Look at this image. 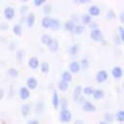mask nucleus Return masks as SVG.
Wrapping results in <instances>:
<instances>
[{"mask_svg":"<svg viewBox=\"0 0 124 124\" xmlns=\"http://www.w3.org/2000/svg\"><path fill=\"white\" fill-rule=\"evenodd\" d=\"M72 112L70 109L66 108V109H61L60 112H59V119L61 122L63 123H67V122H70L71 119H72Z\"/></svg>","mask_w":124,"mask_h":124,"instance_id":"nucleus-1","label":"nucleus"},{"mask_svg":"<svg viewBox=\"0 0 124 124\" xmlns=\"http://www.w3.org/2000/svg\"><path fill=\"white\" fill-rule=\"evenodd\" d=\"M90 38L95 41V42H100L104 40V36H103V32L100 28H96L90 31Z\"/></svg>","mask_w":124,"mask_h":124,"instance_id":"nucleus-2","label":"nucleus"},{"mask_svg":"<svg viewBox=\"0 0 124 124\" xmlns=\"http://www.w3.org/2000/svg\"><path fill=\"white\" fill-rule=\"evenodd\" d=\"M108 73H107L106 70H100V71H98L97 74H96V76H95V79L99 83H102V82L106 81L108 79Z\"/></svg>","mask_w":124,"mask_h":124,"instance_id":"nucleus-3","label":"nucleus"},{"mask_svg":"<svg viewBox=\"0 0 124 124\" xmlns=\"http://www.w3.org/2000/svg\"><path fill=\"white\" fill-rule=\"evenodd\" d=\"M4 16H5V18L8 19V20L13 19V18L16 16V11H15V9H14L13 7H11V6L6 7V8L4 9Z\"/></svg>","mask_w":124,"mask_h":124,"instance_id":"nucleus-4","label":"nucleus"},{"mask_svg":"<svg viewBox=\"0 0 124 124\" xmlns=\"http://www.w3.org/2000/svg\"><path fill=\"white\" fill-rule=\"evenodd\" d=\"M38 86V80L36 78L34 77H30L27 78L26 80V87L29 89V90H34L36 89Z\"/></svg>","mask_w":124,"mask_h":124,"instance_id":"nucleus-5","label":"nucleus"},{"mask_svg":"<svg viewBox=\"0 0 124 124\" xmlns=\"http://www.w3.org/2000/svg\"><path fill=\"white\" fill-rule=\"evenodd\" d=\"M101 14V9L98 5H91L88 7V15L90 16H98Z\"/></svg>","mask_w":124,"mask_h":124,"instance_id":"nucleus-6","label":"nucleus"},{"mask_svg":"<svg viewBox=\"0 0 124 124\" xmlns=\"http://www.w3.org/2000/svg\"><path fill=\"white\" fill-rule=\"evenodd\" d=\"M81 107H82V109L84 111H88V112H91V111H95L96 110V106L94 104H92L90 101H87L85 100L82 104H81Z\"/></svg>","mask_w":124,"mask_h":124,"instance_id":"nucleus-7","label":"nucleus"},{"mask_svg":"<svg viewBox=\"0 0 124 124\" xmlns=\"http://www.w3.org/2000/svg\"><path fill=\"white\" fill-rule=\"evenodd\" d=\"M111 75L115 79H119L123 76V70L120 66H114L111 69Z\"/></svg>","mask_w":124,"mask_h":124,"instance_id":"nucleus-8","label":"nucleus"},{"mask_svg":"<svg viewBox=\"0 0 124 124\" xmlns=\"http://www.w3.org/2000/svg\"><path fill=\"white\" fill-rule=\"evenodd\" d=\"M18 94H19V97L21 100H26L30 97V90L26 86H21L19 88Z\"/></svg>","mask_w":124,"mask_h":124,"instance_id":"nucleus-9","label":"nucleus"},{"mask_svg":"<svg viewBox=\"0 0 124 124\" xmlns=\"http://www.w3.org/2000/svg\"><path fill=\"white\" fill-rule=\"evenodd\" d=\"M46 46H47L48 49H49L50 51H52V52L57 51L58 48H59V43H58V41L55 40V39H52V38H51V40L48 42V44H47Z\"/></svg>","mask_w":124,"mask_h":124,"instance_id":"nucleus-10","label":"nucleus"},{"mask_svg":"<svg viewBox=\"0 0 124 124\" xmlns=\"http://www.w3.org/2000/svg\"><path fill=\"white\" fill-rule=\"evenodd\" d=\"M35 19H36V17H35V14L34 13H28L27 14V16H26V18H25V21H26V24H27V26L29 27V28H31V27H33L34 26V24H35Z\"/></svg>","mask_w":124,"mask_h":124,"instance_id":"nucleus-11","label":"nucleus"},{"mask_svg":"<svg viewBox=\"0 0 124 124\" xmlns=\"http://www.w3.org/2000/svg\"><path fill=\"white\" fill-rule=\"evenodd\" d=\"M69 72L72 74V73H78L80 71V67H79V63L78 61L77 60H74L72 61L70 64H69Z\"/></svg>","mask_w":124,"mask_h":124,"instance_id":"nucleus-12","label":"nucleus"},{"mask_svg":"<svg viewBox=\"0 0 124 124\" xmlns=\"http://www.w3.org/2000/svg\"><path fill=\"white\" fill-rule=\"evenodd\" d=\"M51 104H52V107L57 109L59 108V96H58V93L56 90H53L52 91V97H51Z\"/></svg>","mask_w":124,"mask_h":124,"instance_id":"nucleus-13","label":"nucleus"},{"mask_svg":"<svg viewBox=\"0 0 124 124\" xmlns=\"http://www.w3.org/2000/svg\"><path fill=\"white\" fill-rule=\"evenodd\" d=\"M60 27H61V21L56 17H51L49 28H51L53 31H56V30L60 29Z\"/></svg>","mask_w":124,"mask_h":124,"instance_id":"nucleus-14","label":"nucleus"},{"mask_svg":"<svg viewBox=\"0 0 124 124\" xmlns=\"http://www.w3.org/2000/svg\"><path fill=\"white\" fill-rule=\"evenodd\" d=\"M39 64H40L39 59H38V57H36V56L30 57L29 60H28V66H29V68H31V69H37V68L39 67Z\"/></svg>","mask_w":124,"mask_h":124,"instance_id":"nucleus-15","label":"nucleus"},{"mask_svg":"<svg viewBox=\"0 0 124 124\" xmlns=\"http://www.w3.org/2000/svg\"><path fill=\"white\" fill-rule=\"evenodd\" d=\"M92 95H93V98H94V99L100 100V99L104 98V96H105V91H104L103 89H101V88H94Z\"/></svg>","mask_w":124,"mask_h":124,"instance_id":"nucleus-16","label":"nucleus"},{"mask_svg":"<svg viewBox=\"0 0 124 124\" xmlns=\"http://www.w3.org/2000/svg\"><path fill=\"white\" fill-rule=\"evenodd\" d=\"M81 90H82V87L80 85H78V86L75 87V89L73 91V100H74V102H78V99L80 97V95H82Z\"/></svg>","mask_w":124,"mask_h":124,"instance_id":"nucleus-17","label":"nucleus"},{"mask_svg":"<svg viewBox=\"0 0 124 124\" xmlns=\"http://www.w3.org/2000/svg\"><path fill=\"white\" fill-rule=\"evenodd\" d=\"M30 111H31V106L29 104H23L21 106V108H20V113H21V115L23 117L28 116L29 113H30Z\"/></svg>","mask_w":124,"mask_h":124,"instance_id":"nucleus-18","label":"nucleus"},{"mask_svg":"<svg viewBox=\"0 0 124 124\" xmlns=\"http://www.w3.org/2000/svg\"><path fill=\"white\" fill-rule=\"evenodd\" d=\"M79 51V45L78 44H73L69 48H68V53L72 56L78 54V52Z\"/></svg>","mask_w":124,"mask_h":124,"instance_id":"nucleus-19","label":"nucleus"},{"mask_svg":"<svg viewBox=\"0 0 124 124\" xmlns=\"http://www.w3.org/2000/svg\"><path fill=\"white\" fill-rule=\"evenodd\" d=\"M72 79H73V76H72V74L69 71H64L62 73V75H61V80L66 81V82L69 83V82L72 81Z\"/></svg>","mask_w":124,"mask_h":124,"instance_id":"nucleus-20","label":"nucleus"},{"mask_svg":"<svg viewBox=\"0 0 124 124\" xmlns=\"http://www.w3.org/2000/svg\"><path fill=\"white\" fill-rule=\"evenodd\" d=\"M75 25H76V23H75L74 21H72L71 19H68V20H66L65 23H64V29H65L66 31H68V32H73Z\"/></svg>","mask_w":124,"mask_h":124,"instance_id":"nucleus-21","label":"nucleus"},{"mask_svg":"<svg viewBox=\"0 0 124 124\" xmlns=\"http://www.w3.org/2000/svg\"><path fill=\"white\" fill-rule=\"evenodd\" d=\"M50 20H51V17L48 16H45L43 18H42V21H41V24L44 28H49L50 26Z\"/></svg>","mask_w":124,"mask_h":124,"instance_id":"nucleus-22","label":"nucleus"},{"mask_svg":"<svg viewBox=\"0 0 124 124\" xmlns=\"http://www.w3.org/2000/svg\"><path fill=\"white\" fill-rule=\"evenodd\" d=\"M78 63H79L80 70H87L88 67H89V61H88V59H87L86 57L81 58V59L78 61Z\"/></svg>","mask_w":124,"mask_h":124,"instance_id":"nucleus-23","label":"nucleus"},{"mask_svg":"<svg viewBox=\"0 0 124 124\" xmlns=\"http://www.w3.org/2000/svg\"><path fill=\"white\" fill-rule=\"evenodd\" d=\"M44 109H45V104H44V102L43 101L37 102L36 105H35V111L37 113H42L44 111Z\"/></svg>","mask_w":124,"mask_h":124,"instance_id":"nucleus-24","label":"nucleus"},{"mask_svg":"<svg viewBox=\"0 0 124 124\" xmlns=\"http://www.w3.org/2000/svg\"><path fill=\"white\" fill-rule=\"evenodd\" d=\"M80 20H81L83 26H84V25H88V24L92 21L91 16H90L88 14H83V15L81 16V17H80Z\"/></svg>","mask_w":124,"mask_h":124,"instance_id":"nucleus-25","label":"nucleus"},{"mask_svg":"<svg viewBox=\"0 0 124 124\" xmlns=\"http://www.w3.org/2000/svg\"><path fill=\"white\" fill-rule=\"evenodd\" d=\"M13 32L15 35H17V36H20L22 34V27L19 23H16L14 26H13Z\"/></svg>","mask_w":124,"mask_h":124,"instance_id":"nucleus-26","label":"nucleus"},{"mask_svg":"<svg viewBox=\"0 0 124 124\" xmlns=\"http://www.w3.org/2000/svg\"><path fill=\"white\" fill-rule=\"evenodd\" d=\"M40 70H41V72L44 73V74L48 73V71H49V64H48V62H46V61L42 62V63L40 64Z\"/></svg>","mask_w":124,"mask_h":124,"instance_id":"nucleus-27","label":"nucleus"},{"mask_svg":"<svg viewBox=\"0 0 124 124\" xmlns=\"http://www.w3.org/2000/svg\"><path fill=\"white\" fill-rule=\"evenodd\" d=\"M57 87H58V89L61 90V91H66V90L68 89V87H69V83L60 79V80L58 81V83H57Z\"/></svg>","mask_w":124,"mask_h":124,"instance_id":"nucleus-28","label":"nucleus"},{"mask_svg":"<svg viewBox=\"0 0 124 124\" xmlns=\"http://www.w3.org/2000/svg\"><path fill=\"white\" fill-rule=\"evenodd\" d=\"M51 11H52V6H51V4H49V3H45V4L43 5V12H44V14H45L46 16H47L48 14H50Z\"/></svg>","mask_w":124,"mask_h":124,"instance_id":"nucleus-29","label":"nucleus"},{"mask_svg":"<svg viewBox=\"0 0 124 124\" xmlns=\"http://www.w3.org/2000/svg\"><path fill=\"white\" fill-rule=\"evenodd\" d=\"M83 31H84V26H83V25L76 24V25H75V27H74L73 33H74V34H76V35H79V34H81Z\"/></svg>","mask_w":124,"mask_h":124,"instance_id":"nucleus-30","label":"nucleus"},{"mask_svg":"<svg viewBox=\"0 0 124 124\" xmlns=\"http://www.w3.org/2000/svg\"><path fill=\"white\" fill-rule=\"evenodd\" d=\"M7 75L11 78H17L18 76V71L16 69V68H9L8 71H7Z\"/></svg>","mask_w":124,"mask_h":124,"instance_id":"nucleus-31","label":"nucleus"},{"mask_svg":"<svg viewBox=\"0 0 124 124\" xmlns=\"http://www.w3.org/2000/svg\"><path fill=\"white\" fill-rule=\"evenodd\" d=\"M59 107H60V110L68 108V101L65 97H62L61 99H59Z\"/></svg>","mask_w":124,"mask_h":124,"instance_id":"nucleus-32","label":"nucleus"},{"mask_svg":"<svg viewBox=\"0 0 124 124\" xmlns=\"http://www.w3.org/2000/svg\"><path fill=\"white\" fill-rule=\"evenodd\" d=\"M113 119H114V116H113L112 113H110V112H106V113L104 114V121L107 122L108 124V123H111V122L113 121Z\"/></svg>","mask_w":124,"mask_h":124,"instance_id":"nucleus-33","label":"nucleus"},{"mask_svg":"<svg viewBox=\"0 0 124 124\" xmlns=\"http://www.w3.org/2000/svg\"><path fill=\"white\" fill-rule=\"evenodd\" d=\"M93 90H94L93 86L88 85V86H85V87H83V88H82L81 93H82V94H84V95H92Z\"/></svg>","mask_w":124,"mask_h":124,"instance_id":"nucleus-34","label":"nucleus"},{"mask_svg":"<svg viewBox=\"0 0 124 124\" xmlns=\"http://www.w3.org/2000/svg\"><path fill=\"white\" fill-rule=\"evenodd\" d=\"M23 57H24V50L23 49H18L16 52V59L17 62H21L23 60Z\"/></svg>","mask_w":124,"mask_h":124,"instance_id":"nucleus-35","label":"nucleus"},{"mask_svg":"<svg viewBox=\"0 0 124 124\" xmlns=\"http://www.w3.org/2000/svg\"><path fill=\"white\" fill-rule=\"evenodd\" d=\"M115 118H116V121L118 122H123L124 121V111L122 109H119L116 114H115Z\"/></svg>","mask_w":124,"mask_h":124,"instance_id":"nucleus-36","label":"nucleus"},{"mask_svg":"<svg viewBox=\"0 0 124 124\" xmlns=\"http://www.w3.org/2000/svg\"><path fill=\"white\" fill-rule=\"evenodd\" d=\"M50 40H51V37H50L48 34H43V35L41 36V42H42V44H44V45H47Z\"/></svg>","mask_w":124,"mask_h":124,"instance_id":"nucleus-37","label":"nucleus"},{"mask_svg":"<svg viewBox=\"0 0 124 124\" xmlns=\"http://www.w3.org/2000/svg\"><path fill=\"white\" fill-rule=\"evenodd\" d=\"M107 16L108 19H113V18H115L116 15H115V13H114L113 10H108L107 12V16Z\"/></svg>","mask_w":124,"mask_h":124,"instance_id":"nucleus-38","label":"nucleus"},{"mask_svg":"<svg viewBox=\"0 0 124 124\" xmlns=\"http://www.w3.org/2000/svg\"><path fill=\"white\" fill-rule=\"evenodd\" d=\"M28 6L27 5H21L20 6V8H19V13H20V15L21 16H24L25 14H26V12L28 11Z\"/></svg>","mask_w":124,"mask_h":124,"instance_id":"nucleus-39","label":"nucleus"},{"mask_svg":"<svg viewBox=\"0 0 124 124\" xmlns=\"http://www.w3.org/2000/svg\"><path fill=\"white\" fill-rule=\"evenodd\" d=\"M118 32H119L118 36L120 37L121 41L123 42V41H124V28H123V26H122V25L118 26Z\"/></svg>","mask_w":124,"mask_h":124,"instance_id":"nucleus-40","label":"nucleus"},{"mask_svg":"<svg viewBox=\"0 0 124 124\" xmlns=\"http://www.w3.org/2000/svg\"><path fill=\"white\" fill-rule=\"evenodd\" d=\"M17 46V43L16 41H12L10 44H9V49L10 50H15Z\"/></svg>","mask_w":124,"mask_h":124,"instance_id":"nucleus-41","label":"nucleus"},{"mask_svg":"<svg viewBox=\"0 0 124 124\" xmlns=\"http://www.w3.org/2000/svg\"><path fill=\"white\" fill-rule=\"evenodd\" d=\"M45 3H46V1H45V0H34V1H33V4H34L35 6H37V7L43 6Z\"/></svg>","mask_w":124,"mask_h":124,"instance_id":"nucleus-42","label":"nucleus"},{"mask_svg":"<svg viewBox=\"0 0 124 124\" xmlns=\"http://www.w3.org/2000/svg\"><path fill=\"white\" fill-rule=\"evenodd\" d=\"M88 26H89V28H90L91 30L96 29V28H99V27H98V23L95 22V21H91V22L88 24Z\"/></svg>","mask_w":124,"mask_h":124,"instance_id":"nucleus-43","label":"nucleus"},{"mask_svg":"<svg viewBox=\"0 0 124 124\" xmlns=\"http://www.w3.org/2000/svg\"><path fill=\"white\" fill-rule=\"evenodd\" d=\"M113 41H114V43H115L116 45H120V44L122 43V41H121V39H120V37H119L118 35H115V36L113 37Z\"/></svg>","mask_w":124,"mask_h":124,"instance_id":"nucleus-44","label":"nucleus"},{"mask_svg":"<svg viewBox=\"0 0 124 124\" xmlns=\"http://www.w3.org/2000/svg\"><path fill=\"white\" fill-rule=\"evenodd\" d=\"M8 28H9V24H8V23L2 22V23L0 24V29H1V30H7Z\"/></svg>","mask_w":124,"mask_h":124,"instance_id":"nucleus-45","label":"nucleus"},{"mask_svg":"<svg viewBox=\"0 0 124 124\" xmlns=\"http://www.w3.org/2000/svg\"><path fill=\"white\" fill-rule=\"evenodd\" d=\"M26 124H40V122L37 119H30L26 122Z\"/></svg>","mask_w":124,"mask_h":124,"instance_id":"nucleus-46","label":"nucleus"},{"mask_svg":"<svg viewBox=\"0 0 124 124\" xmlns=\"http://www.w3.org/2000/svg\"><path fill=\"white\" fill-rule=\"evenodd\" d=\"M84 101H85V99H84L83 95H80V97L78 99V103H79V104H82Z\"/></svg>","mask_w":124,"mask_h":124,"instance_id":"nucleus-47","label":"nucleus"},{"mask_svg":"<svg viewBox=\"0 0 124 124\" xmlns=\"http://www.w3.org/2000/svg\"><path fill=\"white\" fill-rule=\"evenodd\" d=\"M75 124H84V121L82 119H80V118H78V119H76Z\"/></svg>","mask_w":124,"mask_h":124,"instance_id":"nucleus-48","label":"nucleus"},{"mask_svg":"<svg viewBox=\"0 0 124 124\" xmlns=\"http://www.w3.org/2000/svg\"><path fill=\"white\" fill-rule=\"evenodd\" d=\"M119 18H120V21L121 22H124V13L121 12L120 15H119Z\"/></svg>","mask_w":124,"mask_h":124,"instance_id":"nucleus-49","label":"nucleus"},{"mask_svg":"<svg viewBox=\"0 0 124 124\" xmlns=\"http://www.w3.org/2000/svg\"><path fill=\"white\" fill-rule=\"evenodd\" d=\"M4 95H5V91H4L2 88H0V100H1V99H3Z\"/></svg>","mask_w":124,"mask_h":124,"instance_id":"nucleus-50","label":"nucleus"},{"mask_svg":"<svg viewBox=\"0 0 124 124\" xmlns=\"http://www.w3.org/2000/svg\"><path fill=\"white\" fill-rule=\"evenodd\" d=\"M78 3H81V4H86V3L89 2V0H78Z\"/></svg>","mask_w":124,"mask_h":124,"instance_id":"nucleus-51","label":"nucleus"},{"mask_svg":"<svg viewBox=\"0 0 124 124\" xmlns=\"http://www.w3.org/2000/svg\"><path fill=\"white\" fill-rule=\"evenodd\" d=\"M98 124H108L107 122H105L104 120H101V121H99V123Z\"/></svg>","mask_w":124,"mask_h":124,"instance_id":"nucleus-52","label":"nucleus"}]
</instances>
